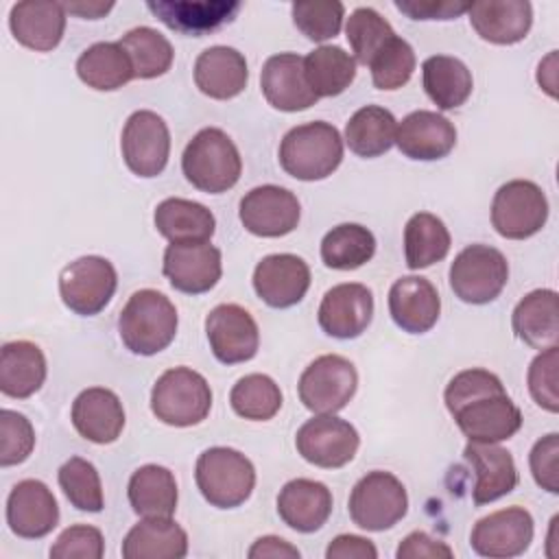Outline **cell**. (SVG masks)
Instances as JSON below:
<instances>
[{
    "instance_id": "1",
    "label": "cell",
    "mask_w": 559,
    "mask_h": 559,
    "mask_svg": "<svg viewBox=\"0 0 559 559\" xmlns=\"http://www.w3.org/2000/svg\"><path fill=\"white\" fill-rule=\"evenodd\" d=\"M445 408L459 430L478 443H500L522 428V413L500 378L487 369H463L445 386Z\"/></svg>"
},
{
    "instance_id": "2",
    "label": "cell",
    "mask_w": 559,
    "mask_h": 559,
    "mask_svg": "<svg viewBox=\"0 0 559 559\" xmlns=\"http://www.w3.org/2000/svg\"><path fill=\"white\" fill-rule=\"evenodd\" d=\"M179 317L175 304L159 290H135L118 317L122 345L138 356H153L166 349L177 334Z\"/></svg>"
},
{
    "instance_id": "3",
    "label": "cell",
    "mask_w": 559,
    "mask_h": 559,
    "mask_svg": "<svg viewBox=\"0 0 559 559\" xmlns=\"http://www.w3.org/2000/svg\"><path fill=\"white\" fill-rule=\"evenodd\" d=\"M343 162V138L330 122L314 120L293 127L280 142V166L299 181L330 177Z\"/></svg>"
},
{
    "instance_id": "4",
    "label": "cell",
    "mask_w": 559,
    "mask_h": 559,
    "mask_svg": "<svg viewBox=\"0 0 559 559\" xmlns=\"http://www.w3.org/2000/svg\"><path fill=\"white\" fill-rule=\"evenodd\" d=\"M181 170L197 190L221 194L238 183L242 159L234 140L223 129L205 127L186 144Z\"/></svg>"
},
{
    "instance_id": "5",
    "label": "cell",
    "mask_w": 559,
    "mask_h": 559,
    "mask_svg": "<svg viewBox=\"0 0 559 559\" xmlns=\"http://www.w3.org/2000/svg\"><path fill=\"white\" fill-rule=\"evenodd\" d=\"M194 480L212 507L234 509L249 500L255 487V467L242 452L216 445L199 454Z\"/></svg>"
},
{
    "instance_id": "6",
    "label": "cell",
    "mask_w": 559,
    "mask_h": 559,
    "mask_svg": "<svg viewBox=\"0 0 559 559\" xmlns=\"http://www.w3.org/2000/svg\"><path fill=\"white\" fill-rule=\"evenodd\" d=\"M210 408L212 389L207 380L190 367H173L153 384L151 411L166 426H197L210 415Z\"/></svg>"
},
{
    "instance_id": "7",
    "label": "cell",
    "mask_w": 559,
    "mask_h": 559,
    "mask_svg": "<svg viewBox=\"0 0 559 559\" xmlns=\"http://www.w3.org/2000/svg\"><path fill=\"white\" fill-rule=\"evenodd\" d=\"M347 509L358 528L371 533L386 531L408 511L406 487L391 472H369L354 485Z\"/></svg>"
},
{
    "instance_id": "8",
    "label": "cell",
    "mask_w": 559,
    "mask_h": 559,
    "mask_svg": "<svg viewBox=\"0 0 559 559\" xmlns=\"http://www.w3.org/2000/svg\"><path fill=\"white\" fill-rule=\"evenodd\" d=\"M452 293L472 306L493 301L509 280V262L502 251L489 245L465 247L450 264Z\"/></svg>"
},
{
    "instance_id": "9",
    "label": "cell",
    "mask_w": 559,
    "mask_h": 559,
    "mask_svg": "<svg viewBox=\"0 0 559 559\" xmlns=\"http://www.w3.org/2000/svg\"><path fill=\"white\" fill-rule=\"evenodd\" d=\"M358 386L356 367L338 354L314 358L299 376L301 404L317 415H334L347 406Z\"/></svg>"
},
{
    "instance_id": "10",
    "label": "cell",
    "mask_w": 559,
    "mask_h": 559,
    "mask_svg": "<svg viewBox=\"0 0 559 559\" xmlns=\"http://www.w3.org/2000/svg\"><path fill=\"white\" fill-rule=\"evenodd\" d=\"M548 221V199L544 190L528 179L502 183L491 201V225L509 240H524L542 231Z\"/></svg>"
},
{
    "instance_id": "11",
    "label": "cell",
    "mask_w": 559,
    "mask_h": 559,
    "mask_svg": "<svg viewBox=\"0 0 559 559\" xmlns=\"http://www.w3.org/2000/svg\"><path fill=\"white\" fill-rule=\"evenodd\" d=\"M118 275L114 264L100 255H83L59 273V295L66 308L81 317L98 314L114 297Z\"/></svg>"
},
{
    "instance_id": "12",
    "label": "cell",
    "mask_w": 559,
    "mask_h": 559,
    "mask_svg": "<svg viewBox=\"0 0 559 559\" xmlns=\"http://www.w3.org/2000/svg\"><path fill=\"white\" fill-rule=\"evenodd\" d=\"M120 151L127 168L144 179L157 177L170 155V131L164 118L151 109L133 111L120 135Z\"/></svg>"
},
{
    "instance_id": "13",
    "label": "cell",
    "mask_w": 559,
    "mask_h": 559,
    "mask_svg": "<svg viewBox=\"0 0 559 559\" xmlns=\"http://www.w3.org/2000/svg\"><path fill=\"white\" fill-rule=\"evenodd\" d=\"M358 445V430L336 415H317L304 421L295 435V448L301 459L323 469L347 465L356 456Z\"/></svg>"
},
{
    "instance_id": "14",
    "label": "cell",
    "mask_w": 559,
    "mask_h": 559,
    "mask_svg": "<svg viewBox=\"0 0 559 559\" xmlns=\"http://www.w3.org/2000/svg\"><path fill=\"white\" fill-rule=\"evenodd\" d=\"M242 227L260 238H282L290 234L301 216L297 197L282 186H258L240 199Z\"/></svg>"
},
{
    "instance_id": "15",
    "label": "cell",
    "mask_w": 559,
    "mask_h": 559,
    "mask_svg": "<svg viewBox=\"0 0 559 559\" xmlns=\"http://www.w3.org/2000/svg\"><path fill=\"white\" fill-rule=\"evenodd\" d=\"M210 349L223 365L247 362L258 354L260 330L249 310L238 304H218L205 317Z\"/></svg>"
},
{
    "instance_id": "16",
    "label": "cell",
    "mask_w": 559,
    "mask_h": 559,
    "mask_svg": "<svg viewBox=\"0 0 559 559\" xmlns=\"http://www.w3.org/2000/svg\"><path fill=\"white\" fill-rule=\"evenodd\" d=\"M533 533V515L524 507H507L480 518L472 528L469 544L480 557L509 559L531 546Z\"/></svg>"
},
{
    "instance_id": "17",
    "label": "cell",
    "mask_w": 559,
    "mask_h": 559,
    "mask_svg": "<svg viewBox=\"0 0 559 559\" xmlns=\"http://www.w3.org/2000/svg\"><path fill=\"white\" fill-rule=\"evenodd\" d=\"M162 271L175 290L201 295L212 290L223 275L221 251L210 242H170Z\"/></svg>"
},
{
    "instance_id": "18",
    "label": "cell",
    "mask_w": 559,
    "mask_h": 559,
    "mask_svg": "<svg viewBox=\"0 0 559 559\" xmlns=\"http://www.w3.org/2000/svg\"><path fill=\"white\" fill-rule=\"evenodd\" d=\"M373 317V295L365 284L345 282L332 286L319 304V325L332 338L360 336Z\"/></svg>"
},
{
    "instance_id": "19",
    "label": "cell",
    "mask_w": 559,
    "mask_h": 559,
    "mask_svg": "<svg viewBox=\"0 0 559 559\" xmlns=\"http://www.w3.org/2000/svg\"><path fill=\"white\" fill-rule=\"evenodd\" d=\"M59 522V504L46 483L24 478L7 498V524L22 539L46 537Z\"/></svg>"
},
{
    "instance_id": "20",
    "label": "cell",
    "mask_w": 559,
    "mask_h": 559,
    "mask_svg": "<svg viewBox=\"0 0 559 559\" xmlns=\"http://www.w3.org/2000/svg\"><path fill=\"white\" fill-rule=\"evenodd\" d=\"M310 288V266L293 253H273L253 269V290L271 308L299 304Z\"/></svg>"
},
{
    "instance_id": "21",
    "label": "cell",
    "mask_w": 559,
    "mask_h": 559,
    "mask_svg": "<svg viewBox=\"0 0 559 559\" xmlns=\"http://www.w3.org/2000/svg\"><path fill=\"white\" fill-rule=\"evenodd\" d=\"M260 87L271 107L288 114L304 111L319 100L306 81L304 57L295 52L269 57L260 72Z\"/></svg>"
},
{
    "instance_id": "22",
    "label": "cell",
    "mask_w": 559,
    "mask_h": 559,
    "mask_svg": "<svg viewBox=\"0 0 559 559\" xmlns=\"http://www.w3.org/2000/svg\"><path fill=\"white\" fill-rule=\"evenodd\" d=\"M236 0H148L146 9L168 28L201 37L231 22L240 11Z\"/></svg>"
},
{
    "instance_id": "23",
    "label": "cell",
    "mask_w": 559,
    "mask_h": 559,
    "mask_svg": "<svg viewBox=\"0 0 559 559\" xmlns=\"http://www.w3.org/2000/svg\"><path fill=\"white\" fill-rule=\"evenodd\" d=\"M395 144L400 153L411 159L432 162L445 157L454 148L456 129L445 116L417 109L397 122Z\"/></svg>"
},
{
    "instance_id": "24",
    "label": "cell",
    "mask_w": 559,
    "mask_h": 559,
    "mask_svg": "<svg viewBox=\"0 0 559 559\" xmlns=\"http://www.w3.org/2000/svg\"><path fill=\"white\" fill-rule=\"evenodd\" d=\"M70 419L83 439L107 445L114 443L124 428V408L111 389L90 386L74 397Z\"/></svg>"
},
{
    "instance_id": "25",
    "label": "cell",
    "mask_w": 559,
    "mask_h": 559,
    "mask_svg": "<svg viewBox=\"0 0 559 559\" xmlns=\"http://www.w3.org/2000/svg\"><path fill=\"white\" fill-rule=\"evenodd\" d=\"M389 312L397 328L408 334L428 332L441 312V299L430 280L406 275L393 282L389 290Z\"/></svg>"
},
{
    "instance_id": "26",
    "label": "cell",
    "mask_w": 559,
    "mask_h": 559,
    "mask_svg": "<svg viewBox=\"0 0 559 559\" xmlns=\"http://www.w3.org/2000/svg\"><path fill=\"white\" fill-rule=\"evenodd\" d=\"M467 15L478 37L498 46L522 41L533 24V7L526 0L472 2Z\"/></svg>"
},
{
    "instance_id": "27",
    "label": "cell",
    "mask_w": 559,
    "mask_h": 559,
    "mask_svg": "<svg viewBox=\"0 0 559 559\" xmlns=\"http://www.w3.org/2000/svg\"><path fill=\"white\" fill-rule=\"evenodd\" d=\"M465 461L472 465L476 474V483L472 489L474 504L493 502L507 493H511L518 485L515 461L509 450L498 443H478L469 441L463 450Z\"/></svg>"
},
{
    "instance_id": "28",
    "label": "cell",
    "mask_w": 559,
    "mask_h": 559,
    "mask_svg": "<svg viewBox=\"0 0 559 559\" xmlns=\"http://www.w3.org/2000/svg\"><path fill=\"white\" fill-rule=\"evenodd\" d=\"M9 28L22 46L35 52H48L57 48L63 37L66 7L44 0L17 2L11 7Z\"/></svg>"
},
{
    "instance_id": "29",
    "label": "cell",
    "mask_w": 559,
    "mask_h": 559,
    "mask_svg": "<svg viewBox=\"0 0 559 559\" xmlns=\"http://www.w3.org/2000/svg\"><path fill=\"white\" fill-rule=\"evenodd\" d=\"M277 513L293 531L314 533L332 513V491L319 480H288L277 493Z\"/></svg>"
},
{
    "instance_id": "30",
    "label": "cell",
    "mask_w": 559,
    "mask_h": 559,
    "mask_svg": "<svg viewBox=\"0 0 559 559\" xmlns=\"http://www.w3.org/2000/svg\"><path fill=\"white\" fill-rule=\"evenodd\" d=\"M247 61L231 46H210L194 61V83L210 98H236L247 87Z\"/></svg>"
},
{
    "instance_id": "31",
    "label": "cell",
    "mask_w": 559,
    "mask_h": 559,
    "mask_svg": "<svg viewBox=\"0 0 559 559\" xmlns=\"http://www.w3.org/2000/svg\"><path fill=\"white\" fill-rule=\"evenodd\" d=\"M513 332L533 349H548L559 341V304L552 288L524 295L511 314Z\"/></svg>"
},
{
    "instance_id": "32",
    "label": "cell",
    "mask_w": 559,
    "mask_h": 559,
    "mask_svg": "<svg viewBox=\"0 0 559 559\" xmlns=\"http://www.w3.org/2000/svg\"><path fill=\"white\" fill-rule=\"evenodd\" d=\"M188 533L173 518H142L122 539L124 559H181Z\"/></svg>"
},
{
    "instance_id": "33",
    "label": "cell",
    "mask_w": 559,
    "mask_h": 559,
    "mask_svg": "<svg viewBox=\"0 0 559 559\" xmlns=\"http://www.w3.org/2000/svg\"><path fill=\"white\" fill-rule=\"evenodd\" d=\"M46 380L44 352L31 341H11L0 352V391L24 400L41 389Z\"/></svg>"
},
{
    "instance_id": "34",
    "label": "cell",
    "mask_w": 559,
    "mask_h": 559,
    "mask_svg": "<svg viewBox=\"0 0 559 559\" xmlns=\"http://www.w3.org/2000/svg\"><path fill=\"white\" fill-rule=\"evenodd\" d=\"M153 221L170 242H210L216 229V218L203 203L179 197L157 203Z\"/></svg>"
},
{
    "instance_id": "35",
    "label": "cell",
    "mask_w": 559,
    "mask_h": 559,
    "mask_svg": "<svg viewBox=\"0 0 559 559\" xmlns=\"http://www.w3.org/2000/svg\"><path fill=\"white\" fill-rule=\"evenodd\" d=\"M131 509L142 518H170L177 509V480L168 467L148 463L138 467L127 487Z\"/></svg>"
},
{
    "instance_id": "36",
    "label": "cell",
    "mask_w": 559,
    "mask_h": 559,
    "mask_svg": "<svg viewBox=\"0 0 559 559\" xmlns=\"http://www.w3.org/2000/svg\"><path fill=\"white\" fill-rule=\"evenodd\" d=\"M421 83L428 98L443 111L461 107L474 87L469 68L450 55H432L421 63Z\"/></svg>"
},
{
    "instance_id": "37",
    "label": "cell",
    "mask_w": 559,
    "mask_h": 559,
    "mask_svg": "<svg viewBox=\"0 0 559 559\" xmlns=\"http://www.w3.org/2000/svg\"><path fill=\"white\" fill-rule=\"evenodd\" d=\"M79 79L98 92H114L127 85L133 74L129 55L118 41H98L81 52L76 59Z\"/></svg>"
},
{
    "instance_id": "38",
    "label": "cell",
    "mask_w": 559,
    "mask_h": 559,
    "mask_svg": "<svg viewBox=\"0 0 559 559\" xmlns=\"http://www.w3.org/2000/svg\"><path fill=\"white\" fill-rule=\"evenodd\" d=\"M452 238L445 223L430 214L417 212L404 227V258L411 271H419L441 262L450 251Z\"/></svg>"
},
{
    "instance_id": "39",
    "label": "cell",
    "mask_w": 559,
    "mask_h": 559,
    "mask_svg": "<svg viewBox=\"0 0 559 559\" xmlns=\"http://www.w3.org/2000/svg\"><path fill=\"white\" fill-rule=\"evenodd\" d=\"M397 122L380 105L360 107L345 124V144L358 157L384 155L395 144Z\"/></svg>"
},
{
    "instance_id": "40",
    "label": "cell",
    "mask_w": 559,
    "mask_h": 559,
    "mask_svg": "<svg viewBox=\"0 0 559 559\" xmlns=\"http://www.w3.org/2000/svg\"><path fill=\"white\" fill-rule=\"evenodd\" d=\"M310 90L319 96H338L356 79V61L341 46H319L304 57Z\"/></svg>"
},
{
    "instance_id": "41",
    "label": "cell",
    "mask_w": 559,
    "mask_h": 559,
    "mask_svg": "<svg viewBox=\"0 0 559 559\" xmlns=\"http://www.w3.org/2000/svg\"><path fill=\"white\" fill-rule=\"evenodd\" d=\"M376 253L373 234L358 223H341L321 240V260L328 269L354 271L367 264Z\"/></svg>"
},
{
    "instance_id": "42",
    "label": "cell",
    "mask_w": 559,
    "mask_h": 559,
    "mask_svg": "<svg viewBox=\"0 0 559 559\" xmlns=\"http://www.w3.org/2000/svg\"><path fill=\"white\" fill-rule=\"evenodd\" d=\"M118 44L131 59L135 79H157L173 66L175 50L170 41L151 26H138L124 33Z\"/></svg>"
},
{
    "instance_id": "43",
    "label": "cell",
    "mask_w": 559,
    "mask_h": 559,
    "mask_svg": "<svg viewBox=\"0 0 559 559\" xmlns=\"http://www.w3.org/2000/svg\"><path fill=\"white\" fill-rule=\"evenodd\" d=\"M229 404L242 419L266 421L282 408V391L266 373L242 376L229 391Z\"/></svg>"
},
{
    "instance_id": "44",
    "label": "cell",
    "mask_w": 559,
    "mask_h": 559,
    "mask_svg": "<svg viewBox=\"0 0 559 559\" xmlns=\"http://www.w3.org/2000/svg\"><path fill=\"white\" fill-rule=\"evenodd\" d=\"M59 487L70 500V504L79 511L98 513L105 507L103 485L96 467L81 456H70L57 474Z\"/></svg>"
},
{
    "instance_id": "45",
    "label": "cell",
    "mask_w": 559,
    "mask_h": 559,
    "mask_svg": "<svg viewBox=\"0 0 559 559\" xmlns=\"http://www.w3.org/2000/svg\"><path fill=\"white\" fill-rule=\"evenodd\" d=\"M395 35L391 24L371 7H358L349 13L345 37L354 52V61L369 66L376 52Z\"/></svg>"
},
{
    "instance_id": "46",
    "label": "cell",
    "mask_w": 559,
    "mask_h": 559,
    "mask_svg": "<svg viewBox=\"0 0 559 559\" xmlns=\"http://www.w3.org/2000/svg\"><path fill=\"white\" fill-rule=\"evenodd\" d=\"M415 50L413 46L393 35L378 52L376 57L369 61V70H371V81L378 90H400L402 85H406L415 72Z\"/></svg>"
},
{
    "instance_id": "47",
    "label": "cell",
    "mask_w": 559,
    "mask_h": 559,
    "mask_svg": "<svg viewBox=\"0 0 559 559\" xmlns=\"http://www.w3.org/2000/svg\"><path fill=\"white\" fill-rule=\"evenodd\" d=\"M295 26L312 41H325L338 35L345 17L341 2H295L290 7Z\"/></svg>"
},
{
    "instance_id": "48",
    "label": "cell",
    "mask_w": 559,
    "mask_h": 559,
    "mask_svg": "<svg viewBox=\"0 0 559 559\" xmlns=\"http://www.w3.org/2000/svg\"><path fill=\"white\" fill-rule=\"evenodd\" d=\"M35 448V430L31 421L11 408L0 411V465L11 467L28 459Z\"/></svg>"
},
{
    "instance_id": "49",
    "label": "cell",
    "mask_w": 559,
    "mask_h": 559,
    "mask_svg": "<svg viewBox=\"0 0 559 559\" xmlns=\"http://www.w3.org/2000/svg\"><path fill=\"white\" fill-rule=\"evenodd\" d=\"M557 367H559V347L552 345L548 349H542L526 373L531 397L537 406H542L548 413L559 411V393H557Z\"/></svg>"
},
{
    "instance_id": "50",
    "label": "cell",
    "mask_w": 559,
    "mask_h": 559,
    "mask_svg": "<svg viewBox=\"0 0 559 559\" xmlns=\"http://www.w3.org/2000/svg\"><path fill=\"white\" fill-rule=\"evenodd\" d=\"M103 552V533L90 524L68 526L50 546L52 559H100Z\"/></svg>"
},
{
    "instance_id": "51",
    "label": "cell",
    "mask_w": 559,
    "mask_h": 559,
    "mask_svg": "<svg viewBox=\"0 0 559 559\" xmlns=\"http://www.w3.org/2000/svg\"><path fill=\"white\" fill-rule=\"evenodd\" d=\"M531 474L548 493H559V435L550 432L535 441L531 454Z\"/></svg>"
},
{
    "instance_id": "52",
    "label": "cell",
    "mask_w": 559,
    "mask_h": 559,
    "mask_svg": "<svg viewBox=\"0 0 559 559\" xmlns=\"http://www.w3.org/2000/svg\"><path fill=\"white\" fill-rule=\"evenodd\" d=\"M469 4L461 0H395V9L411 20H454L467 13Z\"/></svg>"
},
{
    "instance_id": "53",
    "label": "cell",
    "mask_w": 559,
    "mask_h": 559,
    "mask_svg": "<svg viewBox=\"0 0 559 559\" xmlns=\"http://www.w3.org/2000/svg\"><path fill=\"white\" fill-rule=\"evenodd\" d=\"M395 557L397 559H421V557H426V559H439V557L450 559V557H454V550L445 542L435 539L424 531H413L402 539V544L395 550Z\"/></svg>"
},
{
    "instance_id": "54",
    "label": "cell",
    "mask_w": 559,
    "mask_h": 559,
    "mask_svg": "<svg viewBox=\"0 0 559 559\" xmlns=\"http://www.w3.org/2000/svg\"><path fill=\"white\" fill-rule=\"evenodd\" d=\"M328 559H376L378 550L371 539L360 535H336L328 550Z\"/></svg>"
},
{
    "instance_id": "55",
    "label": "cell",
    "mask_w": 559,
    "mask_h": 559,
    "mask_svg": "<svg viewBox=\"0 0 559 559\" xmlns=\"http://www.w3.org/2000/svg\"><path fill=\"white\" fill-rule=\"evenodd\" d=\"M299 555L301 552L293 544L277 535L258 537L247 552L249 559H299Z\"/></svg>"
},
{
    "instance_id": "56",
    "label": "cell",
    "mask_w": 559,
    "mask_h": 559,
    "mask_svg": "<svg viewBox=\"0 0 559 559\" xmlns=\"http://www.w3.org/2000/svg\"><path fill=\"white\" fill-rule=\"evenodd\" d=\"M66 7V11H70V13H74V15H81V17H90V20H98V17H103V15H107L111 9H114V4L111 2H107V4H103V2H66L63 4Z\"/></svg>"
},
{
    "instance_id": "57",
    "label": "cell",
    "mask_w": 559,
    "mask_h": 559,
    "mask_svg": "<svg viewBox=\"0 0 559 559\" xmlns=\"http://www.w3.org/2000/svg\"><path fill=\"white\" fill-rule=\"evenodd\" d=\"M555 59H557V52L552 50V52L539 63V72H546V74H548V81H544V79L537 81L552 98L557 96V94H555V74H557V72H555Z\"/></svg>"
}]
</instances>
